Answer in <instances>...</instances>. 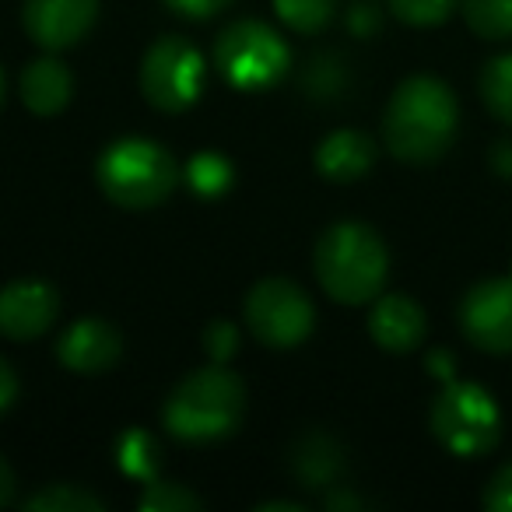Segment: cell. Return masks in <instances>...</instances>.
<instances>
[{"label":"cell","mask_w":512,"mask_h":512,"mask_svg":"<svg viewBox=\"0 0 512 512\" xmlns=\"http://www.w3.org/2000/svg\"><path fill=\"white\" fill-rule=\"evenodd\" d=\"M456 99L439 78H407L386 106L383 137L400 162H435L456 137Z\"/></svg>","instance_id":"cell-1"},{"label":"cell","mask_w":512,"mask_h":512,"mask_svg":"<svg viewBox=\"0 0 512 512\" xmlns=\"http://www.w3.org/2000/svg\"><path fill=\"white\" fill-rule=\"evenodd\" d=\"M390 256L369 225L341 221L330 225L316 242V278L330 299L344 306H362L376 299L386 285Z\"/></svg>","instance_id":"cell-2"},{"label":"cell","mask_w":512,"mask_h":512,"mask_svg":"<svg viewBox=\"0 0 512 512\" xmlns=\"http://www.w3.org/2000/svg\"><path fill=\"white\" fill-rule=\"evenodd\" d=\"M242 414H246V390L221 365L186 376L162 407V421L172 439L193 442V446L232 435Z\"/></svg>","instance_id":"cell-3"},{"label":"cell","mask_w":512,"mask_h":512,"mask_svg":"<svg viewBox=\"0 0 512 512\" xmlns=\"http://www.w3.org/2000/svg\"><path fill=\"white\" fill-rule=\"evenodd\" d=\"M95 176L102 193L120 207H155L179 183V169L169 151L144 137H123L109 144L99 155Z\"/></svg>","instance_id":"cell-4"},{"label":"cell","mask_w":512,"mask_h":512,"mask_svg":"<svg viewBox=\"0 0 512 512\" xmlns=\"http://www.w3.org/2000/svg\"><path fill=\"white\" fill-rule=\"evenodd\" d=\"M432 432L449 453L481 456L502 435V414L484 386L449 379L432 404Z\"/></svg>","instance_id":"cell-5"},{"label":"cell","mask_w":512,"mask_h":512,"mask_svg":"<svg viewBox=\"0 0 512 512\" xmlns=\"http://www.w3.org/2000/svg\"><path fill=\"white\" fill-rule=\"evenodd\" d=\"M214 60H218L228 85L242 88V92H256V88H271L274 81L285 78L292 53L271 25L246 18V22H232L221 32V39L214 43Z\"/></svg>","instance_id":"cell-6"},{"label":"cell","mask_w":512,"mask_h":512,"mask_svg":"<svg viewBox=\"0 0 512 512\" xmlns=\"http://www.w3.org/2000/svg\"><path fill=\"white\" fill-rule=\"evenodd\" d=\"M246 323L267 348H299L313 334V302L295 281L267 278L246 295Z\"/></svg>","instance_id":"cell-7"},{"label":"cell","mask_w":512,"mask_h":512,"mask_svg":"<svg viewBox=\"0 0 512 512\" xmlns=\"http://www.w3.org/2000/svg\"><path fill=\"white\" fill-rule=\"evenodd\" d=\"M144 99L162 113H183L200 99L204 88V57L186 39L162 36L141 64Z\"/></svg>","instance_id":"cell-8"},{"label":"cell","mask_w":512,"mask_h":512,"mask_svg":"<svg viewBox=\"0 0 512 512\" xmlns=\"http://www.w3.org/2000/svg\"><path fill=\"white\" fill-rule=\"evenodd\" d=\"M460 327L481 351L512 355V274L470 288L460 306Z\"/></svg>","instance_id":"cell-9"},{"label":"cell","mask_w":512,"mask_h":512,"mask_svg":"<svg viewBox=\"0 0 512 512\" xmlns=\"http://www.w3.org/2000/svg\"><path fill=\"white\" fill-rule=\"evenodd\" d=\"M99 0H25L22 22L43 50H67L92 32Z\"/></svg>","instance_id":"cell-10"},{"label":"cell","mask_w":512,"mask_h":512,"mask_svg":"<svg viewBox=\"0 0 512 512\" xmlns=\"http://www.w3.org/2000/svg\"><path fill=\"white\" fill-rule=\"evenodd\" d=\"M57 309L60 302L53 285L36 278L11 281L8 288H0V334L11 341H32L50 330Z\"/></svg>","instance_id":"cell-11"},{"label":"cell","mask_w":512,"mask_h":512,"mask_svg":"<svg viewBox=\"0 0 512 512\" xmlns=\"http://www.w3.org/2000/svg\"><path fill=\"white\" fill-rule=\"evenodd\" d=\"M123 344L120 334L106 320H78L64 330L57 341V358L64 369L81 372V376H99L120 358Z\"/></svg>","instance_id":"cell-12"},{"label":"cell","mask_w":512,"mask_h":512,"mask_svg":"<svg viewBox=\"0 0 512 512\" xmlns=\"http://www.w3.org/2000/svg\"><path fill=\"white\" fill-rule=\"evenodd\" d=\"M369 334L383 351L404 355L425 341V313L407 295H383L369 316Z\"/></svg>","instance_id":"cell-13"},{"label":"cell","mask_w":512,"mask_h":512,"mask_svg":"<svg viewBox=\"0 0 512 512\" xmlns=\"http://www.w3.org/2000/svg\"><path fill=\"white\" fill-rule=\"evenodd\" d=\"M376 162V144L358 130H334L316 148V169L334 183H355Z\"/></svg>","instance_id":"cell-14"},{"label":"cell","mask_w":512,"mask_h":512,"mask_svg":"<svg viewBox=\"0 0 512 512\" xmlns=\"http://www.w3.org/2000/svg\"><path fill=\"white\" fill-rule=\"evenodd\" d=\"M71 88H74L71 71L53 57L36 60V64H29L22 74V102L36 116L60 113V109L67 106V99H71Z\"/></svg>","instance_id":"cell-15"},{"label":"cell","mask_w":512,"mask_h":512,"mask_svg":"<svg viewBox=\"0 0 512 512\" xmlns=\"http://www.w3.org/2000/svg\"><path fill=\"white\" fill-rule=\"evenodd\" d=\"M292 467L295 477L302 481V488H330L344 470V453L330 435L313 432L295 446Z\"/></svg>","instance_id":"cell-16"},{"label":"cell","mask_w":512,"mask_h":512,"mask_svg":"<svg viewBox=\"0 0 512 512\" xmlns=\"http://www.w3.org/2000/svg\"><path fill=\"white\" fill-rule=\"evenodd\" d=\"M186 183L197 197H221V193L232 186V165H228L225 155L218 151H200V155L190 158L186 165Z\"/></svg>","instance_id":"cell-17"},{"label":"cell","mask_w":512,"mask_h":512,"mask_svg":"<svg viewBox=\"0 0 512 512\" xmlns=\"http://www.w3.org/2000/svg\"><path fill=\"white\" fill-rule=\"evenodd\" d=\"M467 25L484 39H512V0H460Z\"/></svg>","instance_id":"cell-18"},{"label":"cell","mask_w":512,"mask_h":512,"mask_svg":"<svg viewBox=\"0 0 512 512\" xmlns=\"http://www.w3.org/2000/svg\"><path fill=\"white\" fill-rule=\"evenodd\" d=\"M334 8L337 0H274V11H278L281 22L292 32H302V36H316V32L327 29Z\"/></svg>","instance_id":"cell-19"},{"label":"cell","mask_w":512,"mask_h":512,"mask_svg":"<svg viewBox=\"0 0 512 512\" xmlns=\"http://www.w3.org/2000/svg\"><path fill=\"white\" fill-rule=\"evenodd\" d=\"M116 460H120L123 474L141 477V481H155L158 446L148 432H141V428H130V432L116 442Z\"/></svg>","instance_id":"cell-20"},{"label":"cell","mask_w":512,"mask_h":512,"mask_svg":"<svg viewBox=\"0 0 512 512\" xmlns=\"http://www.w3.org/2000/svg\"><path fill=\"white\" fill-rule=\"evenodd\" d=\"M481 95L484 106L502 123H512V53L491 60L481 74Z\"/></svg>","instance_id":"cell-21"},{"label":"cell","mask_w":512,"mask_h":512,"mask_svg":"<svg viewBox=\"0 0 512 512\" xmlns=\"http://www.w3.org/2000/svg\"><path fill=\"white\" fill-rule=\"evenodd\" d=\"M25 509H32V512H102V502L95 495H88L85 488H74V484H50V488L25 498Z\"/></svg>","instance_id":"cell-22"},{"label":"cell","mask_w":512,"mask_h":512,"mask_svg":"<svg viewBox=\"0 0 512 512\" xmlns=\"http://www.w3.org/2000/svg\"><path fill=\"white\" fill-rule=\"evenodd\" d=\"M141 505L144 512H186V509H204L193 491H186L183 484H169V481H148L141 495Z\"/></svg>","instance_id":"cell-23"},{"label":"cell","mask_w":512,"mask_h":512,"mask_svg":"<svg viewBox=\"0 0 512 512\" xmlns=\"http://www.w3.org/2000/svg\"><path fill=\"white\" fill-rule=\"evenodd\" d=\"M456 0H390V11L407 25H418V29H428V25H442L449 15H453Z\"/></svg>","instance_id":"cell-24"},{"label":"cell","mask_w":512,"mask_h":512,"mask_svg":"<svg viewBox=\"0 0 512 512\" xmlns=\"http://www.w3.org/2000/svg\"><path fill=\"white\" fill-rule=\"evenodd\" d=\"M309 92L320 95V99H330L344 88V67L337 64L334 57H316L313 67H309V78H306Z\"/></svg>","instance_id":"cell-25"},{"label":"cell","mask_w":512,"mask_h":512,"mask_svg":"<svg viewBox=\"0 0 512 512\" xmlns=\"http://www.w3.org/2000/svg\"><path fill=\"white\" fill-rule=\"evenodd\" d=\"M235 348H239V330H235L228 320H214L211 327L204 330V351L218 365H225L228 358L235 355Z\"/></svg>","instance_id":"cell-26"},{"label":"cell","mask_w":512,"mask_h":512,"mask_svg":"<svg viewBox=\"0 0 512 512\" xmlns=\"http://www.w3.org/2000/svg\"><path fill=\"white\" fill-rule=\"evenodd\" d=\"M484 509L512 512V463H505V467L491 477L488 491H484Z\"/></svg>","instance_id":"cell-27"},{"label":"cell","mask_w":512,"mask_h":512,"mask_svg":"<svg viewBox=\"0 0 512 512\" xmlns=\"http://www.w3.org/2000/svg\"><path fill=\"white\" fill-rule=\"evenodd\" d=\"M379 22H383V15H379L376 0H355V4H351L348 25H351V32H355V36H376Z\"/></svg>","instance_id":"cell-28"},{"label":"cell","mask_w":512,"mask_h":512,"mask_svg":"<svg viewBox=\"0 0 512 512\" xmlns=\"http://www.w3.org/2000/svg\"><path fill=\"white\" fill-rule=\"evenodd\" d=\"M165 4L186 18H211V15H218L221 8H228L232 0H165Z\"/></svg>","instance_id":"cell-29"},{"label":"cell","mask_w":512,"mask_h":512,"mask_svg":"<svg viewBox=\"0 0 512 512\" xmlns=\"http://www.w3.org/2000/svg\"><path fill=\"white\" fill-rule=\"evenodd\" d=\"M15 393H18V379H15V369H11L4 358H0V414L8 411L11 407V400H15Z\"/></svg>","instance_id":"cell-30"},{"label":"cell","mask_w":512,"mask_h":512,"mask_svg":"<svg viewBox=\"0 0 512 512\" xmlns=\"http://www.w3.org/2000/svg\"><path fill=\"white\" fill-rule=\"evenodd\" d=\"M491 165H495V172L502 179H512V141L495 144V151H491Z\"/></svg>","instance_id":"cell-31"},{"label":"cell","mask_w":512,"mask_h":512,"mask_svg":"<svg viewBox=\"0 0 512 512\" xmlns=\"http://www.w3.org/2000/svg\"><path fill=\"white\" fill-rule=\"evenodd\" d=\"M428 369L449 383V379H453V358H449L446 351H432V355H428Z\"/></svg>","instance_id":"cell-32"},{"label":"cell","mask_w":512,"mask_h":512,"mask_svg":"<svg viewBox=\"0 0 512 512\" xmlns=\"http://www.w3.org/2000/svg\"><path fill=\"white\" fill-rule=\"evenodd\" d=\"M15 498V474L4 460H0V505H8Z\"/></svg>","instance_id":"cell-33"},{"label":"cell","mask_w":512,"mask_h":512,"mask_svg":"<svg viewBox=\"0 0 512 512\" xmlns=\"http://www.w3.org/2000/svg\"><path fill=\"white\" fill-rule=\"evenodd\" d=\"M358 498L355 495H327V509H358Z\"/></svg>","instance_id":"cell-34"},{"label":"cell","mask_w":512,"mask_h":512,"mask_svg":"<svg viewBox=\"0 0 512 512\" xmlns=\"http://www.w3.org/2000/svg\"><path fill=\"white\" fill-rule=\"evenodd\" d=\"M260 512H278V509H292V512H302V505L299 502H260L256 505Z\"/></svg>","instance_id":"cell-35"},{"label":"cell","mask_w":512,"mask_h":512,"mask_svg":"<svg viewBox=\"0 0 512 512\" xmlns=\"http://www.w3.org/2000/svg\"><path fill=\"white\" fill-rule=\"evenodd\" d=\"M0 99H4V78H0Z\"/></svg>","instance_id":"cell-36"}]
</instances>
